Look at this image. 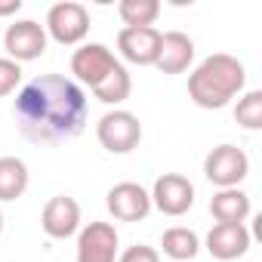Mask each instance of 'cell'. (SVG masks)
I'll return each instance as SVG.
<instances>
[{
  "label": "cell",
  "instance_id": "obj_1",
  "mask_svg": "<svg viewBox=\"0 0 262 262\" xmlns=\"http://www.w3.org/2000/svg\"><path fill=\"white\" fill-rule=\"evenodd\" d=\"M16 126L34 145H62L83 133L90 102L77 80L65 74H40L16 96Z\"/></svg>",
  "mask_w": 262,
  "mask_h": 262
},
{
  "label": "cell",
  "instance_id": "obj_2",
  "mask_svg": "<svg viewBox=\"0 0 262 262\" xmlns=\"http://www.w3.org/2000/svg\"><path fill=\"white\" fill-rule=\"evenodd\" d=\"M244 83H247L244 62L228 53H213L188 74V96L198 108L219 111L234 96L244 93Z\"/></svg>",
  "mask_w": 262,
  "mask_h": 262
},
{
  "label": "cell",
  "instance_id": "obj_3",
  "mask_svg": "<svg viewBox=\"0 0 262 262\" xmlns=\"http://www.w3.org/2000/svg\"><path fill=\"white\" fill-rule=\"evenodd\" d=\"M96 139L111 155H129V151H136L139 142H142V123H139V117L133 111L114 108V111L99 117Z\"/></svg>",
  "mask_w": 262,
  "mask_h": 262
},
{
  "label": "cell",
  "instance_id": "obj_4",
  "mask_svg": "<svg viewBox=\"0 0 262 262\" xmlns=\"http://www.w3.org/2000/svg\"><path fill=\"white\" fill-rule=\"evenodd\" d=\"M43 31H47V37H53L62 47H77L90 34V10L83 4H77V0H59L47 13Z\"/></svg>",
  "mask_w": 262,
  "mask_h": 262
},
{
  "label": "cell",
  "instance_id": "obj_5",
  "mask_svg": "<svg viewBox=\"0 0 262 262\" xmlns=\"http://www.w3.org/2000/svg\"><path fill=\"white\" fill-rule=\"evenodd\" d=\"M250 173V158L244 148L237 145H216L207 158H204V176L216 185V188H237Z\"/></svg>",
  "mask_w": 262,
  "mask_h": 262
},
{
  "label": "cell",
  "instance_id": "obj_6",
  "mask_svg": "<svg viewBox=\"0 0 262 262\" xmlns=\"http://www.w3.org/2000/svg\"><path fill=\"white\" fill-rule=\"evenodd\" d=\"M151 207H158L164 216H185L194 207V182L182 173H164L155 179Z\"/></svg>",
  "mask_w": 262,
  "mask_h": 262
},
{
  "label": "cell",
  "instance_id": "obj_7",
  "mask_svg": "<svg viewBox=\"0 0 262 262\" xmlns=\"http://www.w3.org/2000/svg\"><path fill=\"white\" fill-rule=\"evenodd\" d=\"M4 50H7V59L13 62H34L47 53V31L40 22L34 19H19L7 28L4 34Z\"/></svg>",
  "mask_w": 262,
  "mask_h": 262
},
{
  "label": "cell",
  "instance_id": "obj_8",
  "mask_svg": "<svg viewBox=\"0 0 262 262\" xmlns=\"http://www.w3.org/2000/svg\"><path fill=\"white\" fill-rule=\"evenodd\" d=\"M120 237L111 222H90L77 231V262H117Z\"/></svg>",
  "mask_w": 262,
  "mask_h": 262
},
{
  "label": "cell",
  "instance_id": "obj_9",
  "mask_svg": "<svg viewBox=\"0 0 262 262\" xmlns=\"http://www.w3.org/2000/svg\"><path fill=\"white\" fill-rule=\"evenodd\" d=\"M105 207L117 222H142L151 213V194L139 182H117L108 188Z\"/></svg>",
  "mask_w": 262,
  "mask_h": 262
},
{
  "label": "cell",
  "instance_id": "obj_10",
  "mask_svg": "<svg viewBox=\"0 0 262 262\" xmlns=\"http://www.w3.org/2000/svg\"><path fill=\"white\" fill-rule=\"evenodd\" d=\"M117 65H120L117 56H114L105 43H83V47H77L74 56H71V74H74L80 83H86L90 90L99 86Z\"/></svg>",
  "mask_w": 262,
  "mask_h": 262
},
{
  "label": "cell",
  "instance_id": "obj_11",
  "mask_svg": "<svg viewBox=\"0 0 262 262\" xmlns=\"http://www.w3.org/2000/svg\"><path fill=\"white\" fill-rule=\"evenodd\" d=\"M40 228L53 237V241H65L71 234L80 231V204L68 194H56L47 201L43 213H40Z\"/></svg>",
  "mask_w": 262,
  "mask_h": 262
},
{
  "label": "cell",
  "instance_id": "obj_12",
  "mask_svg": "<svg viewBox=\"0 0 262 262\" xmlns=\"http://www.w3.org/2000/svg\"><path fill=\"white\" fill-rule=\"evenodd\" d=\"M158 50H161L158 28H120V34H117V53L129 65H155Z\"/></svg>",
  "mask_w": 262,
  "mask_h": 262
},
{
  "label": "cell",
  "instance_id": "obj_13",
  "mask_svg": "<svg viewBox=\"0 0 262 262\" xmlns=\"http://www.w3.org/2000/svg\"><path fill=\"white\" fill-rule=\"evenodd\" d=\"M247 250H250V231L244 222H237V225L216 222L207 234V253L219 262L241 259V256H247Z\"/></svg>",
  "mask_w": 262,
  "mask_h": 262
},
{
  "label": "cell",
  "instance_id": "obj_14",
  "mask_svg": "<svg viewBox=\"0 0 262 262\" xmlns=\"http://www.w3.org/2000/svg\"><path fill=\"white\" fill-rule=\"evenodd\" d=\"M194 62V40L182 31H167L161 34V50H158V62L155 68L164 74H182L188 71V65Z\"/></svg>",
  "mask_w": 262,
  "mask_h": 262
},
{
  "label": "cell",
  "instance_id": "obj_15",
  "mask_svg": "<svg viewBox=\"0 0 262 262\" xmlns=\"http://www.w3.org/2000/svg\"><path fill=\"white\" fill-rule=\"evenodd\" d=\"M250 194L241 191V188H219L213 198H210V213L216 222H228V225H237L250 216Z\"/></svg>",
  "mask_w": 262,
  "mask_h": 262
},
{
  "label": "cell",
  "instance_id": "obj_16",
  "mask_svg": "<svg viewBox=\"0 0 262 262\" xmlns=\"http://www.w3.org/2000/svg\"><path fill=\"white\" fill-rule=\"evenodd\" d=\"M161 250H164V256H170L176 262H188L201 253V237H198V231H191L185 225H173L164 231Z\"/></svg>",
  "mask_w": 262,
  "mask_h": 262
},
{
  "label": "cell",
  "instance_id": "obj_17",
  "mask_svg": "<svg viewBox=\"0 0 262 262\" xmlns=\"http://www.w3.org/2000/svg\"><path fill=\"white\" fill-rule=\"evenodd\" d=\"M28 191V167L22 158H0V201H16Z\"/></svg>",
  "mask_w": 262,
  "mask_h": 262
},
{
  "label": "cell",
  "instance_id": "obj_18",
  "mask_svg": "<svg viewBox=\"0 0 262 262\" xmlns=\"http://www.w3.org/2000/svg\"><path fill=\"white\" fill-rule=\"evenodd\" d=\"M117 16L123 19V28H155L161 4L158 0H120Z\"/></svg>",
  "mask_w": 262,
  "mask_h": 262
},
{
  "label": "cell",
  "instance_id": "obj_19",
  "mask_svg": "<svg viewBox=\"0 0 262 262\" xmlns=\"http://www.w3.org/2000/svg\"><path fill=\"white\" fill-rule=\"evenodd\" d=\"M93 93H96V99L102 102V105H120V102H126L129 99V93H133V80H129V71L123 68V65H117L99 86H93Z\"/></svg>",
  "mask_w": 262,
  "mask_h": 262
},
{
  "label": "cell",
  "instance_id": "obj_20",
  "mask_svg": "<svg viewBox=\"0 0 262 262\" xmlns=\"http://www.w3.org/2000/svg\"><path fill=\"white\" fill-rule=\"evenodd\" d=\"M234 120L244 129H262V90H247L234 105Z\"/></svg>",
  "mask_w": 262,
  "mask_h": 262
},
{
  "label": "cell",
  "instance_id": "obj_21",
  "mask_svg": "<svg viewBox=\"0 0 262 262\" xmlns=\"http://www.w3.org/2000/svg\"><path fill=\"white\" fill-rule=\"evenodd\" d=\"M19 83H22V65L7 59V56H0V99L16 93Z\"/></svg>",
  "mask_w": 262,
  "mask_h": 262
},
{
  "label": "cell",
  "instance_id": "obj_22",
  "mask_svg": "<svg viewBox=\"0 0 262 262\" xmlns=\"http://www.w3.org/2000/svg\"><path fill=\"white\" fill-rule=\"evenodd\" d=\"M117 262H161V253L148 244H133L117 256Z\"/></svg>",
  "mask_w": 262,
  "mask_h": 262
},
{
  "label": "cell",
  "instance_id": "obj_23",
  "mask_svg": "<svg viewBox=\"0 0 262 262\" xmlns=\"http://www.w3.org/2000/svg\"><path fill=\"white\" fill-rule=\"evenodd\" d=\"M22 10V0H0V16H16Z\"/></svg>",
  "mask_w": 262,
  "mask_h": 262
},
{
  "label": "cell",
  "instance_id": "obj_24",
  "mask_svg": "<svg viewBox=\"0 0 262 262\" xmlns=\"http://www.w3.org/2000/svg\"><path fill=\"white\" fill-rule=\"evenodd\" d=\"M0 234H4V213H0Z\"/></svg>",
  "mask_w": 262,
  "mask_h": 262
}]
</instances>
